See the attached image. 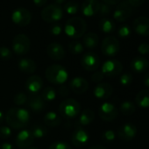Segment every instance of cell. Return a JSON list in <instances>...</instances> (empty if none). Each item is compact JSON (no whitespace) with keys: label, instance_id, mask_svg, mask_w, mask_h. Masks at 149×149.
I'll return each mask as SVG.
<instances>
[{"label":"cell","instance_id":"603a6c76","mask_svg":"<svg viewBox=\"0 0 149 149\" xmlns=\"http://www.w3.org/2000/svg\"><path fill=\"white\" fill-rule=\"evenodd\" d=\"M27 105L28 107L34 112H40L46 107V103L42 99L40 96L37 95H31L27 99Z\"/></svg>","mask_w":149,"mask_h":149},{"label":"cell","instance_id":"ab89813d","mask_svg":"<svg viewBox=\"0 0 149 149\" xmlns=\"http://www.w3.org/2000/svg\"><path fill=\"white\" fill-rule=\"evenodd\" d=\"M102 139L105 142H112L116 139V133L112 130H106L102 134Z\"/></svg>","mask_w":149,"mask_h":149},{"label":"cell","instance_id":"30bf717a","mask_svg":"<svg viewBox=\"0 0 149 149\" xmlns=\"http://www.w3.org/2000/svg\"><path fill=\"white\" fill-rule=\"evenodd\" d=\"M12 19L14 24L19 26H26L30 24L32 20V13L29 10L24 7L15 9L12 14Z\"/></svg>","mask_w":149,"mask_h":149},{"label":"cell","instance_id":"e575fe53","mask_svg":"<svg viewBox=\"0 0 149 149\" xmlns=\"http://www.w3.org/2000/svg\"><path fill=\"white\" fill-rule=\"evenodd\" d=\"M48 149H72V148L70 145L68 144L67 142L59 140V141H55L52 143L50 146L48 147Z\"/></svg>","mask_w":149,"mask_h":149},{"label":"cell","instance_id":"83f0119b","mask_svg":"<svg viewBox=\"0 0 149 149\" xmlns=\"http://www.w3.org/2000/svg\"><path fill=\"white\" fill-rule=\"evenodd\" d=\"M98 26H99V29L104 33H112L116 29L114 21L109 18L101 19Z\"/></svg>","mask_w":149,"mask_h":149},{"label":"cell","instance_id":"816d5d0a","mask_svg":"<svg viewBox=\"0 0 149 149\" xmlns=\"http://www.w3.org/2000/svg\"><path fill=\"white\" fill-rule=\"evenodd\" d=\"M143 84H145V86H146V87L149 88V72H147L145 74L144 79H143Z\"/></svg>","mask_w":149,"mask_h":149},{"label":"cell","instance_id":"ac0fdd59","mask_svg":"<svg viewBox=\"0 0 149 149\" xmlns=\"http://www.w3.org/2000/svg\"><path fill=\"white\" fill-rule=\"evenodd\" d=\"M69 86L73 92L77 94H84L89 89V83L84 77H76L72 78L69 83Z\"/></svg>","mask_w":149,"mask_h":149},{"label":"cell","instance_id":"c3c4849f","mask_svg":"<svg viewBox=\"0 0 149 149\" xmlns=\"http://www.w3.org/2000/svg\"><path fill=\"white\" fill-rule=\"evenodd\" d=\"M33 3L35 6H37L39 7H43L47 5V0H33Z\"/></svg>","mask_w":149,"mask_h":149},{"label":"cell","instance_id":"f1b7e54d","mask_svg":"<svg viewBox=\"0 0 149 149\" xmlns=\"http://www.w3.org/2000/svg\"><path fill=\"white\" fill-rule=\"evenodd\" d=\"M95 118V113L91 109H85L82 111L81 114H79L78 123L81 125H88L93 122Z\"/></svg>","mask_w":149,"mask_h":149},{"label":"cell","instance_id":"d6a6232c","mask_svg":"<svg viewBox=\"0 0 149 149\" xmlns=\"http://www.w3.org/2000/svg\"><path fill=\"white\" fill-rule=\"evenodd\" d=\"M68 47H69L70 52L74 54H79L83 53L84 49V45L80 41H77V40H74V41L70 42L68 45Z\"/></svg>","mask_w":149,"mask_h":149},{"label":"cell","instance_id":"484cf974","mask_svg":"<svg viewBox=\"0 0 149 149\" xmlns=\"http://www.w3.org/2000/svg\"><path fill=\"white\" fill-rule=\"evenodd\" d=\"M135 102L142 109L149 108V90L140 91L135 97Z\"/></svg>","mask_w":149,"mask_h":149},{"label":"cell","instance_id":"7402d4cb","mask_svg":"<svg viewBox=\"0 0 149 149\" xmlns=\"http://www.w3.org/2000/svg\"><path fill=\"white\" fill-rule=\"evenodd\" d=\"M130 67L136 73H143L149 68V61L143 56H137L132 60Z\"/></svg>","mask_w":149,"mask_h":149},{"label":"cell","instance_id":"1f68e13d","mask_svg":"<svg viewBox=\"0 0 149 149\" xmlns=\"http://www.w3.org/2000/svg\"><path fill=\"white\" fill-rule=\"evenodd\" d=\"M135 104L131 101H125L120 104V111L126 116L132 115L135 112Z\"/></svg>","mask_w":149,"mask_h":149},{"label":"cell","instance_id":"3957f363","mask_svg":"<svg viewBox=\"0 0 149 149\" xmlns=\"http://www.w3.org/2000/svg\"><path fill=\"white\" fill-rule=\"evenodd\" d=\"M45 76L47 81L51 84L61 85L64 84V83L68 80V73L64 67L58 64H54L46 69Z\"/></svg>","mask_w":149,"mask_h":149},{"label":"cell","instance_id":"bcb514c9","mask_svg":"<svg viewBox=\"0 0 149 149\" xmlns=\"http://www.w3.org/2000/svg\"><path fill=\"white\" fill-rule=\"evenodd\" d=\"M58 93L61 97H67L69 94V90H68V88L65 84H61L58 88Z\"/></svg>","mask_w":149,"mask_h":149},{"label":"cell","instance_id":"d6986e66","mask_svg":"<svg viewBox=\"0 0 149 149\" xmlns=\"http://www.w3.org/2000/svg\"><path fill=\"white\" fill-rule=\"evenodd\" d=\"M93 92H94V96L97 99L104 100L111 96L113 92V88L108 83H100L95 87Z\"/></svg>","mask_w":149,"mask_h":149},{"label":"cell","instance_id":"f546056e","mask_svg":"<svg viewBox=\"0 0 149 149\" xmlns=\"http://www.w3.org/2000/svg\"><path fill=\"white\" fill-rule=\"evenodd\" d=\"M41 97L45 102H51L56 98V91L50 86L45 87L41 91Z\"/></svg>","mask_w":149,"mask_h":149},{"label":"cell","instance_id":"2e32d148","mask_svg":"<svg viewBox=\"0 0 149 149\" xmlns=\"http://www.w3.org/2000/svg\"><path fill=\"white\" fill-rule=\"evenodd\" d=\"M43 80L40 76H32L26 82V89L31 95H37L42 91Z\"/></svg>","mask_w":149,"mask_h":149},{"label":"cell","instance_id":"e0dca14e","mask_svg":"<svg viewBox=\"0 0 149 149\" xmlns=\"http://www.w3.org/2000/svg\"><path fill=\"white\" fill-rule=\"evenodd\" d=\"M134 31L141 36L149 35V19L147 17L140 16L134 19L132 24Z\"/></svg>","mask_w":149,"mask_h":149},{"label":"cell","instance_id":"8fae6325","mask_svg":"<svg viewBox=\"0 0 149 149\" xmlns=\"http://www.w3.org/2000/svg\"><path fill=\"white\" fill-rule=\"evenodd\" d=\"M34 139L30 129H22L15 138V144L19 149H26L33 144Z\"/></svg>","mask_w":149,"mask_h":149},{"label":"cell","instance_id":"f5cc1de1","mask_svg":"<svg viewBox=\"0 0 149 149\" xmlns=\"http://www.w3.org/2000/svg\"><path fill=\"white\" fill-rule=\"evenodd\" d=\"M89 149H106V148L104 146H101V145H95V146H91Z\"/></svg>","mask_w":149,"mask_h":149},{"label":"cell","instance_id":"836d02e7","mask_svg":"<svg viewBox=\"0 0 149 149\" xmlns=\"http://www.w3.org/2000/svg\"><path fill=\"white\" fill-rule=\"evenodd\" d=\"M79 4L76 1H69L64 5V10L68 14H76L79 11Z\"/></svg>","mask_w":149,"mask_h":149},{"label":"cell","instance_id":"60d3db41","mask_svg":"<svg viewBox=\"0 0 149 149\" xmlns=\"http://www.w3.org/2000/svg\"><path fill=\"white\" fill-rule=\"evenodd\" d=\"M111 6H109L105 3H100V7L98 11L99 15L101 16L108 15L111 13Z\"/></svg>","mask_w":149,"mask_h":149},{"label":"cell","instance_id":"4dcf8cb0","mask_svg":"<svg viewBox=\"0 0 149 149\" xmlns=\"http://www.w3.org/2000/svg\"><path fill=\"white\" fill-rule=\"evenodd\" d=\"M34 139H41L47 134V128L41 125H35L30 129Z\"/></svg>","mask_w":149,"mask_h":149},{"label":"cell","instance_id":"ffe728a7","mask_svg":"<svg viewBox=\"0 0 149 149\" xmlns=\"http://www.w3.org/2000/svg\"><path fill=\"white\" fill-rule=\"evenodd\" d=\"M100 7L99 0H84L81 10L84 15L87 17H91L98 13Z\"/></svg>","mask_w":149,"mask_h":149},{"label":"cell","instance_id":"f907efd6","mask_svg":"<svg viewBox=\"0 0 149 149\" xmlns=\"http://www.w3.org/2000/svg\"><path fill=\"white\" fill-rule=\"evenodd\" d=\"M104 3L109 5V6H114V5H118L120 0H103Z\"/></svg>","mask_w":149,"mask_h":149},{"label":"cell","instance_id":"7c38bea8","mask_svg":"<svg viewBox=\"0 0 149 149\" xmlns=\"http://www.w3.org/2000/svg\"><path fill=\"white\" fill-rule=\"evenodd\" d=\"M98 114L101 119H103L104 121L110 122L114 120L118 117V111L117 107L113 104L110 102H105L102 104L101 106L99 107Z\"/></svg>","mask_w":149,"mask_h":149},{"label":"cell","instance_id":"ba28073f","mask_svg":"<svg viewBox=\"0 0 149 149\" xmlns=\"http://www.w3.org/2000/svg\"><path fill=\"white\" fill-rule=\"evenodd\" d=\"M120 49L118 40L114 36H108L104 38L101 44V50L106 56H115Z\"/></svg>","mask_w":149,"mask_h":149},{"label":"cell","instance_id":"44dd1931","mask_svg":"<svg viewBox=\"0 0 149 149\" xmlns=\"http://www.w3.org/2000/svg\"><path fill=\"white\" fill-rule=\"evenodd\" d=\"M47 53L48 56L54 61L62 60L65 56V50L62 46L59 43H50L47 47Z\"/></svg>","mask_w":149,"mask_h":149},{"label":"cell","instance_id":"9f6ffc18","mask_svg":"<svg viewBox=\"0 0 149 149\" xmlns=\"http://www.w3.org/2000/svg\"><path fill=\"white\" fill-rule=\"evenodd\" d=\"M26 149H38V148H36V147H33V146H30V147H27V148H26Z\"/></svg>","mask_w":149,"mask_h":149},{"label":"cell","instance_id":"9c48e42d","mask_svg":"<svg viewBox=\"0 0 149 149\" xmlns=\"http://www.w3.org/2000/svg\"><path fill=\"white\" fill-rule=\"evenodd\" d=\"M101 71L104 77H115L118 76L119 74H121V72L123 71V65L119 61L111 59L104 61V63L102 66Z\"/></svg>","mask_w":149,"mask_h":149},{"label":"cell","instance_id":"db71d44e","mask_svg":"<svg viewBox=\"0 0 149 149\" xmlns=\"http://www.w3.org/2000/svg\"><path fill=\"white\" fill-rule=\"evenodd\" d=\"M54 2L55 5H58V6H61V4L65 3L66 2V0H54Z\"/></svg>","mask_w":149,"mask_h":149},{"label":"cell","instance_id":"8992f818","mask_svg":"<svg viewBox=\"0 0 149 149\" xmlns=\"http://www.w3.org/2000/svg\"><path fill=\"white\" fill-rule=\"evenodd\" d=\"M133 11L134 8L128 3L127 0H122L118 4L113 13V18L118 22H124L132 16Z\"/></svg>","mask_w":149,"mask_h":149},{"label":"cell","instance_id":"d590c367","mask_svg":"<svg viewBox=\"0 0 149 149\" xmlns=\"http://www.w3.org/2000/svg\"><path fill=\"white\" fill-rule=\"evenodd\" d=\"M119 83L122 86H129L132 83V76L130 73H125L119 78Z\"/></svg>","mask_w":149,"mask_h":149},{"label":"cell","instance_id":"5bb4252c","mask_svg":"<svg viewBox=\"0 0 149 149\" xmlns=\"http://www.w3.org/2000/svg\"><path fill=\"white\" fill-rule=\"evenodd\" d=\"M89 139H90V134L83 127H77L73 132L71 135V142L77 147H81L86 145Z\"/></svg>","mask_w":149,"mask_h":149},{"label":"cell","instance_id":"ee69618b","mask_svg":"<svg viewBox=\"0 0 149 149\" xmlns=\"http://www.w3.org/2000/svg\"><path fill=\"white\" fill-rule=\"evenodd\" d=\"M49 32L51 34L54 35V36H57V35H60L62 32V27L60 24H53L50 28H49Z\"/></svg>","mask_w":149,"mask_h":149},{"label":"cell","instance_id":"b9f144b4","mask_svg":"<svg viewBox=\"0 0 149 149\" xmlns=\"http://www.w3.org/2000/svg\"><path fill=\"white\" fill-rule=\"evenodd\" d=\"M104 77V76L102 73V71H97L96 70L91 76V81L93 83H96V84H100L103 81Z\"/></svg>","mask_w":149,"mask_h":149},{"label":"cell","instance_id":"7bdbcfd3","mask_svg":"<svg viewBox=\"0 0 149 149\" xmlns=\"http://www.w3.org/2000/svg\"><path fill=\"white\" fill-rule=\"evenodd\" d=\"M12 135V130L10 127L3 125L0 126V138L2 139H7Z\"/></svg>","mask_w":149,"mask_h":149},{"label":"cell","instance_id":"f6af8a7d","mask_svg":"<svg viewBox=\"0 0 149 149\" xmlns=\"http://www.w3.org/2000/svg\"><path fill=\"white\" fill-rule=\"evenodd\" d=\"M138 52L140 54H149V44L146 42H143V43L139 44V46L138 47Z\"/></svg>","mask_w":149,"mask_h":149},{"label":"cell","instance_id":"52a82bcc","mask_svg":"<svg viewBox=\"0 0 149 149\" xmlns=\"http://www.w3.org/2000/svg\"><path fill=\"white\" fill-rule=\"evenodd\" d=\"M30 47H31V42L27 35L24 33H19L13 38V49L17 54L23 55L27 54L28 51L30 50Z\"/></svg>","mask_w":149,"mask_h":149},{"label":"cell","instance_id":"74e56055","mask_svg":"<svg viewBox=\"0 0 149 149\" xmlns=\"http://www.w3.org/2000/svg\"><path fill=\"white\" fill-rule=\"evenodd\" d=\"M131 33H132L131 28H130L129 26H127V25H123V26H121L118 28V35L120 38H123V39L129 37V36L131 35Z\"/></svg>","mask_w":149,"mask_h":149},{"label":"cell","instance_id":"8d00e7d4","mask_svg":"<svg viewBox=\"0 0 149 149\" xmlns=\"http://www.w3.org/2000/svg\"><path fill=\"white\" fill-rule=\"evenodd\" d=\"M13 57L12 51L6 47H0V59L3 61H8Z\"/></svg>","mask_w":149,"mask_h":149},{"label":"cell","instance_id":"cb8c5ba5","mask_svg":"<svg viewBox=\"0 0 149 149\" xmlns=\"http://www.w3.org/2000/svg\"><path fill=\"white\" fill-rule=\"evenodd\" d=\"M19 68L21 72L26 74H33L36 70V63L29 58H23L19 61Z\"/></svg>","mask_w":149,"mask_h":149},{"label":"cell","instance_id":"d4e9b609","mask_svg":"<svg viewBox=\"0 0 149 149\" xmlns=\"http://www.w3.org/2000/svg\"><path fill=\"white\" fill-rule=\"evenodd\" d=\"M44 124L48 127H55L61 125V118L54 111H48L43 118Z\"/></svg>","mask_w":149,"mask_h":149},{"label":"cell","instance_id":"9a60e30c","mask_svg":"<svg viewBox=\"0 0 149 149\" xmlns=\"http://www.w3.org/2000/svg\"><path fill=\"white\" fill-rule=\"evenodd\" d=\"M138 133V129L137 127L131 124V123H126L121 125L118 131V138L123 140V141H130L132 139L136 137Z\"/></svg>","mask_w":149,"mask_h":149},{"label":"cell","instance_id":"7dc6e473","mask_svg":"<svg viewBox=\"0 0 149 149\" xmlns=\"http://www.w3.org/2000/svg\"><path fill=\"white\" fill-rule=\"evenodd\" d=\"M128 3L134 8V7H138L143 5V3L145 2V0H127Z\"/></svg>","mask_w":149,"mask_h":149},{"label":"cell","instance_id":"4fadbf2b","mask_svg":"<svg viewBox=\"0 0 149 149\" xmlns=\"http://www.w3.org/2000/svg\"><path fill=\"white\" fill-rule=\"evenodd\" d=\"M81 64L87 71H96L100 65V59L97 54L93 52H88L85 53L82 57Z\"/></svg>","mask_w":149,"mask_h":149},{"label":"cell","instance_id":"f35d334b","mask_svg":"<svg viewBox=\"0 0 149 149\" xmlns=\"http://www.w3.org/2000/svg\"><path fill=\"white\" fill-rule=\"evenodd\" d=\"M27 99H28V97H26V95L25 93L19 92L14 97V103H15V104L20 106V105L25 104L27 102Z\"/></svg>","mask_w":149,"mask_h":149},{"label":"cell","instance_id":"11a10c76","mask_svg":"<svg viewBox=\"0 0 149 149\" xmlns=\"http://www.w3.org/2000/svg\"><path fill=\"white\" fill-rule=\"evenodd\" d=\"M4 118H5V115H4V112H3L2 111H0V124H1V123L3 122Z\"/></svg>","mask_w":149,"mask_h":149},{"label":"cell","instance_id":"5b68a950","mask_svg":"<svg viewBox=\"0 0 149 149\" xmlns=\"http://www.w3.org/2000/svg\"><path fill=\"white\" fill-rule=\"evenodd\" d=\"M41 18L44 21L52 23L59 21L63 17V9L61 6L52 4L49 6H47L43 8L41 11Z\"/></svg>","mask_w":149,"mask_h":149},{"label":"cell","instance_id":"4316f807","mask_svg":"<svg viewBox=\"0 0 149 149\" xmlns=\"http://www.w3.org/2000/svg\"><path fill=\"white\" fill-rule=\"evenodd\" d=\"M83 42L85 47H87L88 49H93L98 45L99 38L95 33H88L84 35Z\"/></svg>","mask_w":149,"mask_h":149},{"label":"cell","instance_id":"7a4b0ae2","mask_svg":"<svg viewBox=\"0 0 149 149\" xmlns=\"http://www.w3.org/2000/svg\"><path fill=\"white\" fill-rule=\"evenodd\" d=\"M87 31V23L81 17H73L67 20L64 32L65 33L73 39H78L85 34Z\"/></svg>","mask_w":149,"mask_h":149},{"label":"cell","instance_id":"6da1fadb","mask_svg":"<svg viewBox=\"0 0 149 149\" xmlns=\"http://www.w3.org/2000/svg\"><path fill=\"white\" fill-rule=\"evenodd\" d=\"M6 119L11 127L14 129H23L29 124L30 113L25 108L13 107L7 111Z\"/></svg>","mask_w":149,"mask_h":149},{"label":"cell","instance_id":"277c9868","mask_svg":"<svg viewBox=\"0 0 149 149\" xmlns=\"http://www.w3.org/2000/svg\"><path fill=\"white\" fill-rule=\"evenodd\" d=\"M81 111L80 104L73 98H68L63 100L59 106L60 114L66 119H71L77 118Z\"/></svg>","mask_w":149,"mask_h":149},{"label":"cell","instance_id":"681fc988","mask_svg":"<svg viewBox=\"0 0 149 149\" xmlns=\"http://www.w3.org/2000/svg\"><path fill=\"white\" fill-rule=\"evenodd\" d=\"M0 149H13V146L10 142H4L0 146Z\"/></svg>","mask_w":149,"mask_h":149}]
</instances>
